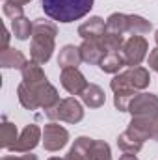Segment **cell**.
Returning <instances> with one entry per match:
<instances>
[{
	"instance_id": "obj_11",
	"label": "cell",
	"mask_w": 158,
	"mask_h": 160,
	"mask_svg": "<svg viewBox=\"0 0 158 160\" xmlns=\"http://www.w3.org/2000/svg\"><path fill=\"white\" fill-rule=\"evenodd\" d=\"M78 48L82 62H86L89 65H99L102 62V58L106 56V50H104L101 39H84Z\"/></svg>"
},
{
	"instance_id": "obj_3",
	"label": "cell",
	"mask_w": 158,
	"mask_h": 160,
	"mask_svg": "<svg viewBox=\"0 0 158 160\" xmlns=\"http://www.w3.org/2000/svg\"><path fill=\"white\" fill-rule=\"evenodd\" d=\"M95 0H41V8L52 21L69 24L86 17Z\"/></svg>"
},
{
	"instance_id": "obj_35",
	"label": "cell",
	"mask_w": 158,
	"mask_h": 160,
	"mask_svg": "<svg viewBox=\"0 0 158 160\" xmlns=\"http://www.w3.org/2000/svg\"><path fill=\"white\" fill-rule=\"evenodd\" d=\"M155 41H156V47H158V30L155 32Z\"/></svg>"
},
{
	"instance_id": "obj_33",
	"label": "cell",
	"mask_w": 158,
	"mask_h": 160,
	"mask_svg": "<svg viewBox=\"0 0 158 160\" xmlns=\"http://www.w3.org/2000/svg\"><path fill=\"white\" fill-rule=\"evenodd\" d=\"M6 2H13V4H19V6H24V4H28V2H32V0H6Z\"/></svg>"
},
{
	"instance_id": "obj_1",
	"label": "cell",
	"mask_w": 158,
	"mask_h": 160,
	"mask_svg": "<svg viewBox=\"0 0 158 160\" xmlns=\"http://www.w3.org/2000/svg\"><path fill=\"white\" fill-rule=\"evenodd\" d=\"M17 97H19L21 106L26 110L45 108V112H47L60 102L58 89L50 82H43L37 86H30L26 82H21L17 88Z\"/></svg>"
},
{
	"instance_id": "obj_31",
	"label": "cell",
	"mask_w": 158,
	"mask_h": 160,
	"mask_svg": "<svg viewBox=\"0 0 158 160\" xmlns=\"http://www.w3.org/2000/svg\"><path fill=\"white\" fill-rule=\"evenodd\" d=\"M7 43H9V32H7V28H4V38H2V47H0V50L7 48Z\"/></svg>"
},
{
	"instance_id": "obj_27",
	"label": "cell",
	"mask_w": 158,
	"mask_h": 160,
	"mask_svg": "<svg viewBox=\"0 0 158 160\" xmlns=\"http://www.w3.org/2000/svg\"><path fill=\"white\" fill-rule=\"evenodd\" d=\"M138 93H134V91H117V93H114V106L119 112H128V106H130V102H132V99Z\"/></svg>"
},
{
	"instance_id": "obj_2",
	"label": "cell",
	"mask_w": 158,
	"mask_h": 160,
	"mask_svg": "<svg viewBox=\"0 0 158 160\" xmlns=\"http://www.w3.org/2000/svg\"><path fill=\"white\" fill-rule=\"evenodd\" d=\"M58 36V26L52 21L36 19L34 21V34L30 45V58L36 63H47L54 52V41Z\"/></svg>"
},
{
	"instance_id": "obj_25",
	"label": "cell",
	"mask_w": 158,
	"mask_h": 160,
	"mask_svg": "<svg viewBox=\"0 0 158 160\" xmlns=\"http://www.w3.org/2000/svg\"><path fill=\"white\" fill-rule=\"evenodd\" d=\"M89 160H112L110 145L102 140H93L89 147Z\"/></svg>"
},
{
	"instance_id": "obj_21",
	"label": "cell",
	"mask_w": 158,
	"mask_h": 160,
	"mask_svg": "<svg viewBox=\"0 0 158 160\" xmlns=\"http://www.w3.org/2000/svg\"><path fill=\"white\" fill-rule=\"evenodd\" d=\"M117 147L123 151V153H140L141 151V147H143V142L141 140H138L132 132H128V130H125L123 134H119L117 136Z\"/></svg>"
},
{
	"instance_id": "obj_19",
	"label": "cell",
	"mask_w": 158,
	"mask_h": 160,
	"mask_svg": "<svg viewBox=\"0 0 158 160\" xmlns=\"http://www.w3.org/2000/svg\"><path fill=\"white\" fill-rule=\"evenodd\" d=\"M106 32L125 36L128 34V15L126 13H112L106 19Z\"/></svg>"
},
{
	"instance_id": "obj_18",
	"label": "cell",
	"mask_w": 158,
	"mask_h": 160,
	"mask_svg": "<svg viewBox=\"0 0 158 160\" xmlns=\"http://www.w3.org/2000/svg\"><path fill=\"white\" fill-rule=\"evenodd\" d=\"M91 143H93V138H87V136L77 138L73 147L65 155V160H89V147H91Z\"/></svg>"
},
{
	"instance_id": "obj_26",
	"label": "cell",
	"mask_w": 158,
	"mask_h": 160,
	"mask_svg": "<svg viewBox=\"0 0 158 160\" xmlns=\"http://www.w3.org/2000/svg\"><path fill=\"white\" fill-rule=\"evenodd\" d=\"M102 47H104V50H106V54H110V52H121L123 50V45H125V36H117V34H104L102 38Z\"/></svg>"
},
{
	"instance_id": "obj_12",
	"label": "cell",
	"mask_w": 158,
	"mask_h": 160,
	"mask_svg": "<svg viewBox=\"0 0 158 160\" xmlns=\"http://www.w3.org/2000/svg\"><path fill=\"white\" fill-rule=\"evenodd\" d=\"M155 125H156V119H153V118H132L126 130L132 132L138 140L145 142V140H153Z\"/></svg>"
},
{
	"instance_id": "obj_14",
	"label": "cell",
	"mask_w": 158,
	"mask_h": 160,
	"mask_svg": "<svg viewBox=\"0 0 158 160\" xmlns=\"http://www.w3.org/2000/svg\"><path fill=\"white\" fill-rule=\"evenodd\" d=\"M26 63V56L19 48H4L0 50V67L4 69H22Z\"/></svg>"
},
{
	"instance_id": "obj_6",
	"label": "cell",
	"mask_w": 158,
	"mask_h": 160,
	"mask_svg": "<svg viewBox=\"0 0 158 160\" xmlns=\"http://www.w3.org/2000/svg\"><path fill=\"white\" fill-rule=\"evenodd\" d=\"M147 52H149V43L143 36H130L125 41L123 50H121L125 63L128 67H138L147 58Z\"/></svg>"
},
{
	"instance_id": "obj_7",
	"label": "cell",
	"mask_w": 158,
	"mask_h": 160,
	"mask_svg": "<svg viewBox=\"0 0 158 160\" xmlns=\"http://www.w3.org/2000/svg\"><path fill=\"white\" fill-rule=\"evenodd\" d=\"M128 112L132 114V118H153L158 119V95L155 93H138L130 106H128Z\"/></svg>"
},
{
	"instance_id": "obj_8",
	"label": "cell",
	"mask_w": 158,
	"mask_h": 160,
	"mask_svg": "<svg viewBox=\"0 0 158 160\" xmlns=\"http://www.w3.org/2000/svg\"><path fill=\"white\" fill-rule=\"evenodd\" d=\"M69 142V132L67 128H63L62 125H58L56 121H50L45 125L43 128V147L50 153H56L60 149H63Z\"/></svg>"
},
{
	"instance_id": "obj_22",
	"label": "cell",
	"mask_w": 158,
	"mask_h": 160,
	"mask_svg": "<svg viewBox=\"0 0 158 160\" xmlns=\"http://www.w3.org/2000/svg\"><path fill=\"white\" fill-rule=\"evenodd\" d=\"M11 30H13V36L21 41H26L32 34H34V22H30L28 17H17L11 21Z\"/></svg>"
},
{
	"instance_id": "obj_15",
	"label": "cell",
	"mask_w": 158,
	"mask_h": 160,
	"mask_svg": "<svg viewBox=\"0 0 158 160\" xmlns=\"http://www.w3.org/2000/svg\"><path fill=\"white\" fill-rule=\"evenodd\" d=\"M80 62H82V56H80V48L75 45H65L60 48V54H58V65L62 69H69V67H78Z\"/></svg>"
},
{
	"instance_id": "obj_10",
	"label": "cell",
	"mask_w": 158,
	"mask_h": 160,
	"mask_svg": "<svg viewBox=\"0 0 158 160\" xmlns=\"http://www.w3.org/2000/svg\"><path fill=\"white\" fill-rule=\"evenodd\" d=\"M60 82L63 86V89L71 95H82V91L87 88V80L86 77L78 71V67H69V69H62Z\"/></svg>"
},
{
	"instance_id": "obj_32",
	"label": "cell",
	"mask_w": 158,
	"mask_h": 160,
	"mask_svg": "<svg viewBox=\"0 0 158 160\" xmlns=\"http://www.w3.org/2000/svg\"><path fill=\"white\" fill-rule=\"evenodd\" d=\"M119 160H138V157H136L134 153H125V155H123Z\"/></svg>"
},
{
	"instance_id": "obj_9",
	"label": "cell",
	"mask_w": 158,
	"mask_h": 160,
	"mask_svg": "<svg viewBox=\"0 0 158 160\" xmlns=\"http://www.w3.org/2000/svg\"><path fill=\"white\" fill-rule=\"evenodd\" d=\"M39 140H43V130L37 125L30 123L19 134V140L9 147V151H13V153H30L39 145Z\"/></svg>"
},
{
	"instance_id": "obj_29",
	"label": "cell",
	"mask_w": 158,
	"mask_h": 160,
	"mask_svg": "<svg viewBox=\"0 0 158 160\" xmlns=\"http://www.w3.org/2000/svg\"><path fill=\"white\" fill-rule=\"evenodd\" d=\"M147 63H149V69H153L155 73H158V47H156V48H153V50L149 52Z\"/></svg>"
},
{
	"instance_id": "obj_13",
	"label": "cell",
	"mask_w": 158,
	"mask_h": 160,
	"mask_svg": "<svg viewBox=\"0 0 158 160\" xmlns=\"http://www.w3.org/2000/svg\"><path fill=\"white\" fill-rule=\"evenodd\" d=\"M106 34V22L101 17H91L78 26V36L82 39H101Z\"/></svg>"
},
{
	"instance_id": "obj_17",
	"label": "cell",
	"mask_w": 158,
	"mask_h": 160,
	"mask_svg": "<svg viewBox=\"0 0 158 160\" xmlns=\"http://www.w3.org/2000/svg\"><path fill=\"white\" fill-rule=\"evenodd\" d=\"M21 75H22V82H26L30 86H37V84H43V82H48L45 71L41 69V63H36V62H26L24 67L21 69Z\"/></svg>"
},
{
	"instance_id": "obj_24",
	"label": "cell",
	"mask_w": 158,
	"mask_h": 160,
	"mask_svg": "<svg viewBox=\"0 0 158 160\" xmlns=\"http://www.w3.org/2000/svg\"><path fill=\"white\" fill-rule=\"evenodd\" d=\"M153 30L151 21L143 19L141 15H128V34L132 36H143Z\"/></svg>"
},
{
	"instance_id": "obj_4",
	"label": "cell",
	"mask_w": 158,
	"mask_h": 160,
	"mask_svg": "<svg viewBox=\"0 0 158 160\" xmlns=\"http://www.w3.org/2000/svg\"><path fill=\"white\" fill-rule=\"evenodd\" d=\"M151 84V75H149V69L145 67H128L126 71L116 75L112 82H110V88L114 93L117 91H134V93H140L143 91L145 88H149Z\"/></svg>"
},
{
	"instance_id": "obj_30",
	"label": "cell",
	"mask_w": 158,
	"mask_h": 160,
	"mask_svg": "<svg viewBox=\"0 0 158 160\" xmlns=\"http://www.w3.org/2000/svg\"><path fill=\"white\" fill-rule=\"evenodd\" d=\"M2 160H37V157L32 155V153H26V155H22V157H4Z\"/></svg>"
},
{
	"instance_id": "obj_5",
	"label": "cell",
	"mask_w": 158,
	"mask_h": 160,
	"mask_svg": "<svg viewBox=\"0 0 158 160\" xmlns=\"http://www.w3.org/2000/svg\"><path fill=\"white\" fill-rule=\"evenodd\" d=\"M45 114L50 121H65V123H73V125L84 119V108L75 97L62 99L54 108L47 110Z\"/></svg>"
},
{
	"instance_id": "obj_23",
	"label": "cell",
	"mask_w": 158,
	"mask_h": 160,
	"mask_svg": "<svg viewBox=\"0 0 158 160\" xmlns=\"http://www.w3.org/2000/svg\"><path fill=\"white\" fill-rule=\"evenodd\" d=\"M17 140H19V136H17V127L4 118V119H2V125H0V147L9 149Z\"/></svg>"
},
{
	"instance_id": "obj_36",
	"label": "cell",
	"mask_w": 158,
	"mask_h": 160,
	"mask_svg": "<svg viewBox=\"0 0 158 160\" xmlns=\"http://www.w3.org/2000/svg\"><path fill=\"white\" fill-rule=\"evenodd\" d=\"M48 160H65V158H58V157H52V158H48Z\"/></svg>"
},
{
	"instance_id": "obj_28",
	"label": "cell",
	"mask_w": 158,
	"mask_h": 160,
	"mask_svg": "<svg viewBox=\"0 0 158 160\" xmlns=\"http://www.w3.org/2000/svg\"><path fill=\"white\" fill-rule=\"evenodd\" d=\"M4 15L13 21V19H17V17H22V15H24V9H22V6H19V4L4 2Z\"/></svg>"
},
{
	"instance_id": "obj_20",
	"label": "cell",
	"mask_w": 158,
	"mask_h": 160,
	"mask_svg": "<svg viewBox=\"0 0 158 160\" xmlns=\"http://www.w3.org/2000/svg\"><path fill=\"white\" fill-rule=\"evenodd\" d=\"M125 65H126V63H125V58H123L121 52H110V54H106V56L102 58V62L99 63L101 71H102V73H110V75L119 73Z\"/></svg>"
},
{
	"instance_id": "obj_16",
	"label": "cell",
	"mask_w": 158,
	"mask_h": 160,
	"mask_svg": "<svg viewBox=\"0 0 158 160\" xmlns=\"http://www.w3.org/2000/svg\"><path fill=\"white\" fill-rule=\"evenodd\" d=\"M82 101L86 106L89 108H101L104 102H106V95H104V89L97 84H87V88L82 91Z\"/></svg>"
},
{
	"instance_id": "obj_34",
	"label": "cell",
	"mask_w": 158,
	"mask_h": 160,
	"mask_svg": "<svg viewBox=\"0 0 158 160\" xmlns=\"http://www.w3.org/2000/svg\"><path fill=\"white\" fill-rule=\"evenodd\" d=\"M153 140L158 142V119H156V125H155V134H153Z\"/></svg>"
}]
</instances>
